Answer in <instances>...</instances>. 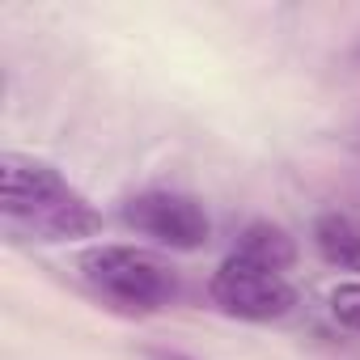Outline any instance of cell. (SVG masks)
Instances as JSON below:
<instances>
[{
    "instance_id": "obj_2",
    "label": "cell",
    "mask_w": 360,
    "mask_h": 360,
    "mask_svg": "<svg viewBox=\"0 0 360 360\" xmlns=\"http://www.w3.org/2000/svg\"><path fill=\"white\" fill-rule=\"evenodd\" d=\"M85 284L123 314H157L183 297V276L169 259L144 246H94L77 259Z\"/></svg>"
},
{
    "instance_id": "obj_3",
    "label": "cell",
    "mask_w": 360,
    "mask_h": 360,
    "mask_svg": "<svg viewBox=\"0 0 360 360\" xmlns=\"http://www.w3.org/2000/svg\"><path fill=\"white\" fill-rule=\"evenodd\" d=\"M208 297L221 314L242 318V322H276V318L292 314V305H297V288L288 276L267 271L242 255H229L212 271Z\"/></svg>"
},
{
    "instance_id": "obj_1",
    "label": "cell",
    "mask_w": 360,
    "mask_h": 360,
    "mask_svg": "<svg viewBox=\"0 0 360 360\" xmlns=\"http://www.w3.org/2000/svg\"><path fill=\"white\" fill-rule=\"evenodd\" d=\"M0 212H5L9 233L43 246L102 233V212L51 161L26 157V153L0 157Z\"/></svg>"
},
{
    "instance_id": "obj_5",
    "label": "cell",
    "mask_w": 360,
    "mask_h": 360,
    "mask_svg": "<svg viewBox=\"0 0 360 360\" xmlns=\"http://www.w3.org/2000/svg\"><path fill=\"white\" fill-rule=\"evenodd\" d=\"M314 250L330 267L360 276V217H352V212H322L314 221Z\"/></svg>"
},
{
    "instance_id": "obj_7",
    "label": "cell",
    "mask_w": 360,
    "mask_h": 360,
    "mask_svg": "<svg viewBox=\"0 0 360 360\" xmlns=\"http://www.w3.org/2000/svg\"><path fill=\"white\" fill-rule=\"evenodd\" d=\"M326 305H330V318H335L343 330H356V335H360V280L335 284L330 297H326Z\"/></svg>"
},
{
    "instance_id": "obj_4",
    "label": "cell",
    "mask_w": 360,
    "mask_h": 360,
    "mask_svg": "<svg viewBox=\"0 0 360 360\" xmlns=\"http://www.w3.org/2000/svg\"><path fill=\"white\" fill-rule=\"evenodd\" d=\"M119 217L127 229H136L169 250H204L212 238V221H208L204 204L183 191H161V187L140 191V195L123 200Z\"/></svg>"
},
{
    "instance_id": "obj_6",
    "label": "cell",
    "mask_w": 360,
    "mask_h": 360,
    "mask_svg": "<svg viewBox=\"0 0 360 360\" xmlns=\"http://www.w3.org/2000/svg\"><path fill=\"white\" fill-rule=\"evenodd\" d=\"M233 255H242V259H250V263H259V267L284 276V271L297 263V242L288 238V229H280V225H271V221H255V225L242 229Z\"/></svg>"
}]
</instances>
